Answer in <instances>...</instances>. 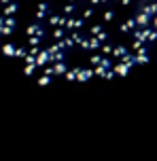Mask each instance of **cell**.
Here are the masks:
<instances>
[{"label":"cell","instance_id":"cell-1","mask_svg":"<svg viewBox=\"0 0 157 161\" xmlns=\"http://www.w3.org/2000/svg\"><path fill=\"white\" fill-rule=\"evenodd\" d=\"M157 36V0H0V53L41 80L113 79Z\"/></svg>","mask_w":157,"mask_h":161}]
</instances>
